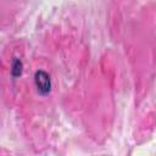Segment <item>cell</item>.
Wrapping results in <instances>:
<instances>
[{"instance_id":"obj_1","label":"cell","mask_w":156,"mask_h":156,"mask_svg":"<svg viewBox=\"0 0 156 156\" xmlns=\"http://www.w3.org/2000/svg\"><path fill=\"white\" fill-rule=\"evenodd\" d=\"M34 84H35L38 94H40L41 96L48 95L51 90V79H50L49 73L43 69L37 71L34 74Z\"/></svg>"},{"instance_id":"obj_2","label":"cell","mask_w":156,"mask_h":156,"mask_svg":"<svg viewBox=\"0 0 156 156\" xmlns=\"http://www.w3.org/2000/svg\"><path fill=\"white\" fill-rule=\"evenodd\" d=\"M22 71H23V63L20 58H13L12 60V63H11V76L13 78H18L21 74H22Z\"/></svg>"}]
</instances>
